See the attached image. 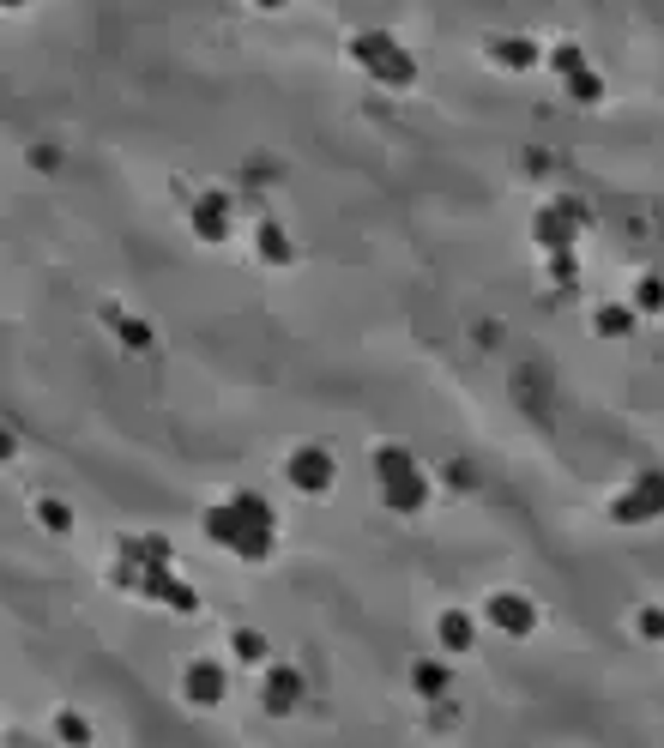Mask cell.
I'll use <instances>...</instances> for the list:
<instances>
[{
  "instance_id": "7",
  "label": "cell",
  "mask_w": 664,
  "mask_h": 748,
  "mask_svg": "<svg viewBox=\"0 0 664 748\" xmlns=\"http://www.w3.org/2000/svg\"><path fill=\"white\" fill-rule=\"evenodd\" d=\"M574 224H580V206H562V200H556V206H544V212H538V224H532V230H538V242H544L550 254H562V248L574 242Z\"/></svg>"
},
{
  "instance_id": "13",
  "label": "cell",
  "mask_w": 664,
  "mask_h": 748,
  "mask_svg": "<svg viewBox=\"0 0 664 748\" xmlns=\"http://www.w3.org/2000/svg\"><path fill=\"white\" fill-rule=\"evenodd\" d=\"M489 55H495V67H514V73L538 61V49H532L526 37H495V43H489Z\"/></svg>"
},
{
  "instance_id": "22",
  "label": "cell",
  "mask_w": 664,
  "mask_h": 748,
  "mask_svg": "<svg viewBox=\"0 0 664 748\" xmlns=\"http://www.w3.org/2000/svg\"><path fill=\"white\" fill-rule=\"evenodd\" d=\"M634 308H664V278H640V290H634Z\"/></svg>"
},
{
  "instance_id": "6",
  "label": "cell",
  "mask_w": 664,
  "mask_h": 748,
  "mask_svg": "<svg viewBox=\"0 0 664 748\" xmlns=\"http://www.w3.org/2000/svg\"><path fill=\"white\" fill-rule=\"evenodd\" d=\"M622 525H640V519H658L664 513V477H640L634 483V495H622L616 507H610Z\"/></svg>"
},
{
  "instance_id": "16",
  "label": "cell",
  "mask_w": 664,
  "mask_h": 748,
  "mask_svg": "<svg viewBox=\"0 0 664 748\" xmlns=\"http://www.w3.org/2000/svg\"><path fill=\"white\" fill-rule=\"evenodd\" d=\"M260 260H266V266H284V260H290V242H284L278 224H260Z\"/></svg>"
},
{
  "instance_id": "8",
  "label": "cell",
  "mask_w": 664,
  "mask_h": 748,
  "mask_svg": "<svg viewBox=\"0 0 664 748\" xmlns=\"http://www.w3.org/2000/svg\"><path fill=\"white\" fill-rule=\"evenodd\" d=\"M260 700H266V712L272 718H284V712H296V700H302V676L296 670H266V682H260Z\"/></svg>"
},
{
  "instance_id": "19",
  "label": "cell",
  "mask_w": 664,
  "mask_h": 748,
  "mask_svg": "<svg viewBox=\"0 0 664 748\" xmlns=\"http://www.w3.org/2000/svg\"><path fill=\"white\" fill-rule=\"evenodd\" d=\"M634 634H640V640H664V610H658V604H646V610L634 616Z\"/></svg>"
},
{
  "instance_id": "23",
  "label": "cell",
  "mask_w": 664,
  "mask_h": 748,
  "mask_svg": "<svg viewBox=\"0 0 664 748\" xmlns=\"http://www.w3.org/2000/svg\"><path fill=\"white\" fill-rule=\"evenodd\" d=\"M121 338H127V350H145V344H151V326H145V320H121Z\"/></svg>"
},
{
  "instance_id": "12",
  "label": "cell",
  "mask_w": 664,
  "mask_h": 748,
  "mask_svg": "<svg viewBox=\"0 0 664 748\" xmlns=\"http://www.w3.org/2000/svg\"><path fill=\"white\" fill-rule=\"evenodd\" d=\"M447 682H453V676H447V664H441V658H423V664H411V688H417V694L441 700V694H447Z\"/></svg>"
},
{
  "instance_id": "18",
  "label": "cell",
  "mask_w": 664,
  "mask_h": 748,
  "mask_svg": "<svg viewBox=\"0 0 664 748\" xmlns=\"http://www.w3.org/2000/svg\"><path fill=\"white\" fill-rule=\"evenodd\" d=\"M55 730H61V742H79V748L91 742V724H85L79 712H61V718H55Z\"/></svg>"
},
{
  "instance_id": "15",
  "label": "cell",
  "mask_w": 664,
  "mask_h": 748,
  "mask_svg": "<svg viewBox=\"0 0 664 748\" xmlns=\"http://www.w3.org/2000/svg\"><path fill=\"white\" fill-rule=\"evenodd\" d=\"M592 326H598L604 338H628V332H634V308H610V302H604V308L592 314Z\"/></svg>"
},
{
  "instance_id": "21",
  "label": "cell",
  "mask_w": 664,
  "mask_h": 748,
  "mask_svg": "<svg viewBox=\"0 0 664 748\" xmlns=\"http://www.w3.org/2000/svg\"><path fill=\"white\" fill-rule=\"evenodd\" d=\"M37 519H43L49 531H73V513H67L61 501H37Z\"/></svg>"
},
{
  "instance_id": "25",
  "label": "cell",
  "mask_w": 664,
  "mask_h": 748,
  "mask_svg": "<svg viewBox=\"0 0 664 748\" xmlns=\"http://www.w3.org/2000/svg\"><path fill=\"white\" fill-rule=\"evenodd\" d=\"M447 483H453V489H471L477 477H471V465H447Z\"/></svg>"
},
{
  "instance_id": "14",
  "label": "cell",
  "mask_w": 664,
  "mask_h": 748,
  "mask_svg": "<svg viewBox=\"0 0 664 748\" xmlns=\"http://www.w3.org/2000/svg\"><path fill=\"white\" fill-rule=\"evenodd\" d=\"M411 471H417V459H411L405 447H381V453H375V477H381V483H393V477H411Z\"/></svg>"
},
{
  "instance_id": "24",
  "label": "cell",
  "mask_w": 664,
  "mask_h": 748,
  "mask_svg": "<svg viewBox=\"0 0 664 748\" xmlns=\"http://www.w3.org/2000/svg\"><path fill=\"white\" fill-rule=\"evenodd\" d=\"M236 658H266V640L260 634H236Z\"/></svg>"
},
{
  "instance_id": "11",
  "label": "cell",
  "mask_w": 664,
  "mask_h": 748,
  "mask_svg": "<svg viewBox=\"0 0 664 748\" xmlns=\"http://www.w3.org/2000/svg\"><path fill=\"white\" fill-rule=\"evenodd\" d=\"M435 634H441V646H447V652H471V640H477V622H471L465 610H447V616L435 622Z\"/></svg>"
},
{
  "instance_id": "4",
  "label": "cell",
  "mask_w": 664,
  "mask_h": 748,
  "mask_svg": "<svg viewBox=\"0 0 664 748\" xmlns=\"http://www.w3.org/2000/svg\"><path fill=\"white\" fill-rule=\"evenodd\" d=\"M182 694H188V706H218V700L230 694V676H224V664H212V658H194V664L182 670Z\"/></svg>"
},
{
  "instance_id": "2",
  "label": "cell",
  "mask_w": 664,
  "mask_h": 748,
  "mask_svg": "<svg viewBox=\"0 0 664 748\" xmlns=\"http://www.w3.org/2000/svg\"><path fill=\"white\" fill-rule=\"evenodd\" d=\"M357 61L381 79V85H411L417 79V67H411V55H399V43L393 37H357Z\"/></svg>"
},
{
  "instance_id": "9",
  "label": "cell",
  "mask_w": 664,
  "mask_h": 748,
  "mask_svg": "<svg viewBox=\"0 0 664 748\" xmlns=\"http://www.w3.org/2000/svg\"><path fill=\"white\" fill-rule=\"evenodd\" d=\"M194 236L200 242H224L230 236V200L224 194H200L194 200Z\"/></svg>"
},
{
  "instance_id": "10",
  "label": "cell",
  "mask_w": 664,
  "mask_h": 748,
  "mask_svg": "<svg viewBox=\"0 0 664 748\" xmlns=\"http://www.w3.org/2000/svg\"><path fill=\"white\" fill-rule=\"evenodd\" d=\"M381 501H387L393 513H417V507L429 501V477H423V471H411V477H393V483H381Z\"/></svg>"
},
{
  "instance_id": "1",
  "label": "cell",
  "mask_w": 664,
  "mask_h": 748,
  "mask_svg": "<svg viewBox=\"0 0 664 748\" xmlns=\"http://www.w3.org/2000/svg\"><path fill=\"white\" fill-rule=\"evenodd\" d=\"M272 507L260 501V495H236V501H224V507H212L206 513V537L212 543H224V549H236L242 561H266L272 555Z\"/></svg>"
},
{
  "instance_id": "3",
  "label": "cell",
  "mask_w": 664,
  "mask_h": 748,
  "mask_svg": "<svg viewBox=\"0 0 664 748\" xmlns=\"http://www.w3.org/2000/svg\"><path fill=\"white\" fill-rule=\"evenodd\" d=\"M332 471H339V465H332L326 447H296L290 465H284V477H290L302 495H326V489H332Z\"/></svg>"
},
{
  "instance_id": "17",
  "label": "cell",
  "mask_w": 664,
  "mask_h": 748,
  "mask_svg": "<svg viewBox=\"0 0 664 748\" xmlns=\"http://www.w3.org/2000/svg\"><path fill=\"white\" fill-rule=\"evenodd\" d=\"M550 67H556L562 79H580V73H586V55H580L574 43H556V49H550Z\"/></svg>"
},
{
  "instance_id": "20",
  "label": "cell",
  "mask_w": 664,
  "mask_h": 748,
  "mask_svg": "<svg viewBox=\"0 0 664 748\" xmlns=\"http://www.w3.org/2000/svg\"><path fill=\"white\" fill-rule=\"evenodd\" d=\"M568 97H574V103H598V97H604L598 73H580V79H568Z\"/></svg>"
},
{
  "instance_id": "5",
  "label": "cell",
  "mask_w": 664,
  "mask_h": 748,
  "mask_svg": "<svg viewBox=\"0 0 664 748\" xmlns=\"http://www.w3.org/2000/svg\"><path fill=\"white\" fill-rule=\"evenodd\" d=\"M489 622L502 628V634H514V640H526V634L538 628V604L520 598V592H495V598H489Z\"/></svg>"
}]
</instances>
